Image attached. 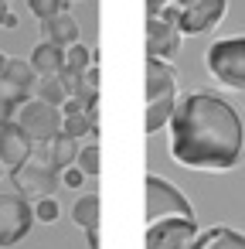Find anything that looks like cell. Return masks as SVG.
<instances>
[{"label": "cell", "instance_id": "cell-7", "mask_svg": "<svg viewBox=\"0 0 245 249\" xmlns=\"http://www.w3.org/2000/svg\"><path fill=\"white\" fill-rule=\"evenodd\" d=\"M14 191L24 201H41V198H55V191L62 188V174L55 167H48L45 160H28L17 171H11Z\"/></svg>", "mask_w": 245, "mask_h": 249}, {"label": "cell", "instance_id": "cell-29", "mask_svg": "<svg viewBox=\"0 0 245 249\" xmlns=\"http://www.w3.org/2000/svg\"><path fill=\"white\" fill-rule=\"evenodd\" d=\"M11 11H7V4H0V28H4V18H7Z\"/></svg>", "mask_w": 245, "mask_h": 249}, {"label": "cell", "instance_id": "cell-23", "mask_svg": "<svg viewBox=\"0 0 245 249\" xmlns=\"http://www.w3.org/2000/svg\"><path fill=\"white\" fill-rule=\"evenodd\" d=\"M28 7H31V14L38 21H48V18L62 14V11H68V0H28Z\"/></svg>", "mask_w": 245, "mask_h": 249}, {"label": "cell", "instance_id": "cell-30", "mask_svg": "<svg viewBox=\"0 0 245 249\" xmlns=\"http://www.w3.org/2000/svg\"><path fill=\"white\" fill-rule=\"evenodd\" d=\"M0 178H4V164H0Z\"/></svg>", "mask_w": 245, "mask_h": 249}, {"label": "cell", "instance_id": "cell-20", "mask_svg": "<svg viewBox=\"0 0 245 249\" xmlns=\"http://www.w3.org/2000/svg\"><path fill=\"white\" fill-rule=\"evenodd\" d=\"M89 65H96V52H92V48H85L82 41L72 45V48H65V69H62V72H75V75H82Z\"/></svg>", "mask_w": 245, "mask_h": 249}, {"label": "cell", "instance_id": "cell-1", "mask_svg": "<svg viewBox=\"0 0 245 249\" xmlns=\"http://www.w3.org/2000/svg\"><path fill=\"white\" fill-rule=\"evenodd\" d=\"M170 157L191 171H231L245 157V120L218 92L180 96L170 116Z\"/></svg>", "mask_w": 245, "mask_h": 249}, {"label": "cell", "instance_id": "cell-18", "mask_svg": "<svg viewBox=\"0 0 245 249\" xmlns=\"http://www.w3.org/2000/svg\"><path fill=\"white\" fill-rule=\"evenodd\" d=\"M34 99H41V103H48V106L62 109V106H65V99H68V92H65V86H62V79H58V75H41V79L34 82Z\"/></svg>", "mask_w": 245, "mask_h": 249}, {"label": "cell", "instance_id": "cell-19", "mask_svg": "<svg viewBox=\"0 0 245 249\" xmlns=\"http://www.w3.org/2000/svg\"><path fill=\"white\" fill-rule=\"evenodd\" d=\"M24 99H31V96H28V92H21V89H14L11 82L0 79V123H11V120H14V113H17V106H21Z\"/></svg>", "mask_w": 245, "mask_h": 249}, {"label": "cell", "instance_id": "cell-5", "mask_svg": "<svg viewBox=\"0 0 245 249\" xmlns=\"http://www.w3.org/2000/svg\"><path fill=\"white\" fill-rule=\"evenodd\" d=\"M160 218H194V205L184 198V191L174 181L160 174H147V225Z\"/></svg>", "mask_w": 245, "mask_h": 249}, {"label": "cell", "instance_id": "cell-4", "mask_svg": "<svg viewBox=\"0 0 245 249\" xmlns=\"http://www.w3.org/2000/svg\"><path fill=\"white\" fill-rule=\"evenodd\" d=\"M204 65L214 82H221L225 89L245 92V35L211 41L204 52Z\"/></svg>", "mask_w": 245, "mask_h": 249}, {"label": "cell", "instance_id": "cell-21", "mask_svg": "<svg viewBox=\"0 0 245 249\" xmlns=\"http://www.w3.org/2000/svg\"><path fill=\"white\" fill-rule=\"evenodd\" d=\"M96 130H99V123H92L85 113H68V116H62V133L72 137V140H79V137H96Z\"/></svg>", "mask_w": 245, "mask_h": 249}, {"label": "cell", "instance_id": "cell-3", "mask_svg": "<svg viewBox=\"0 0 245 249\" xmlns=\"http://www.w3.org/2000/svg\"><path fill=\"white\" fill-rule=\"evenodd\" d=\"M177 103H180V92H177L174 65L160 62V58H147V120H143V130L157 133V130L170 126Z\"/></svg>", "mask_w": 245, "mask_h": 249}, {"label": "cell", "instance_id": "cell-31", "mask_svg": "<svg viewBox=\"0 0 245 249\" xmlns=\"http://www.w3.org/2000/svg\"><path fill=\"white\" fill-rule=\"evenodd\" d=\"M0 4H11V0H0Z\"/></svg>", "mask_w": 245, "mask_h": 249}, {"label": "cell", "instance_id": "cell-24", "mask_svg": "<svg viewBox=\"0 0 245 249\" xmlns=\"http://www.w3.org/2000/svg\"><path fill=\"white\" fill-rule=\"evenodd\" d=\"M31 208H34V222H45V225L58 222V215H62V205H58V198H41V201H34Z\"/></svg>", "mask_w": 245, "mask_h": 249}, {"label": "cell", "instance_id": "cell-11", "mask_svg": "<svg viewBox=\"0 0 245 249\" xmlns=\"http://www.w3.org/2000/svg\"><path fill=\"white\" fill-rule=\"evenodd\" d=\"M34 154V143L21 133V126L11 120V123H0V164L17 171L21 164H28Z\"/></svg>", "mask_w": 245, "mask_h": 249}, {"label": "cell", "instance_id": "cell-2", "mask_svg": "<svg viewBox=\"0 0 245 249\" xmlns=\"http://www.w3.org/2000/svg\"><path fill=\"white\" fill-rule=\"evenodd\" d=\"M228 0H147V18L174 24L180 35H204L221 24Z\"/></svg>", "mask_w": 245, "mask_h": 249}, {"label": "cell", "instance_id": "cell-22", "mask_svg": "<svg viewBox=\"0 0 245 249\" xmlns=\"http://www.w3.org/2000/svg\"><path fill=\"white\" fill-rule=\"evenodd\" d=\"M102 154H99V143H85L82 150H79V157H75V167L85 174V178H96L99 171H102Z\"/></svg>", "mask_w": 245, "mask_h": 249}, {"label": "cell", "instance_id": "cell-26", "mask_svg": "<svg viewBox=\"0 0 245 249\" xmlns=\"http://www.w3.org/2000/svg\"><path fill=\"white\" fill-rule=\"evenodd\" d=\"M85 239H89V249H99V229L96 232H85Z\"/></svg>", "mask_w": 245, "mask_h": 249}, {"label": "cell", "instance_id": "cell-14", "mask_svg": "<svg viewBox=\"0 0 245 249\" xmlns=\"http://www.w3.org/2000/svg\"><path fill=\"white\" fill-rule=\"evenodd\" d=\"M28 62H31V69L38 72V79H41V75H58V72L65 69V48H58V45H51V41H38Z\"/></svg>", "mask_w": 245, "mask_h": 249}, {"label": "cell", "instance_id": "cell-27", "mask_svg": "<svg viewBox=\"0 0 245 249\" xmlns=\"http://www.w3.org/2000/svg\"><path fill=\"white\" fill-rule=\"evenodd\" d=\"M7 62H11V55H7V52H0V79H4V69H7Z\"/></svg>", "mask_w": 245, "mask_h": 249}, {"label": "cell", "instance_id": "cell-6", "mask_svg": "<svg viewBox=\"0 0 245 249\" xmlns=\"http://www.w3.org/2000/svg\"><path fill=\"white\" fill-rule=\"evenodd\" d=\"M14 123L21 126V133L31 140V143H51L58 133H62V109L41 103V99H24L14 113Z\"/></svg>", "mask_w": 245, "mask_h": 249}, {"label": "cell", "instance_id": "cell-28", "mask_svg": "<svg viewBox=\"0 0 245 249\" xmlns=\"http://www.w3.org/2000/svg\"><path fill=\"white\" fill-rule=\"evenodd\" d=\"M17 24H21L17 14H7V18H4V28H17Z\"/></svg>", "mask_w": 245, "mask_h": 249}, {"label": "cell", "instance_id": "cell-15", "mask_svg": "<svg viewBox=\"0 0 245 249\" xmlns=\"http://www.w3.org/2000/svg\"><path fill=\"white\" fill-rule=\"evenodd\" d=\"M79 150H82V147H79V140H72V137L58 133V137H55L51 143H45V157H41V160H45L48 167H55V171L62 174L65 167H72V164H75Z\"/></svg>", "mask_w": 245, "mask_h": 249}, {"label": "cell", "instance_id": "cell-8", "mask_svg": "<svg viewBox=\"0 0 245 249\" xmlns=\"http://www.w3.org/2000/svg\"><path fill=\"white\" fill-rule=\"evenodd\" d=\"M34 225V208L21 195H0V246L21 242Z\"/></svg>", "mask_w": 245, "mask_h": 249}, {"label": "cell", "instance_id": "cell-9", "mask_svg": "<svg viewBox=\"0 0 245 249\" xmlns=\"http://www.w3.org/2000/svg\"><path fill=\"white\" fill-rule=\"evenodd\" d=\"M197 235L194 218H160L147 225V249H191Z\"/></svg>", "mask_w": 245, "mask_h": 249}, {"label": "cell", "instance_id": "cell-17", "mask_svg": "<svg viewBox=\"0 0 245 249\" xmlns=\"http://www.w3.org/2000/svg\"><path fill=\"white\" fill-rule=\"evenodd\" d=\"M4 82H11L14 89L21 92H34V82H38V72L31 69V62H21V58H11L7 69H4Z\"/></svg>", "mask_w": 245, "mask_h": 249}, {"label": "cell", "instance_id": "cell-10", "mask_svg": "<svg viewBox=\"0 0 245 249\" xmlns=\"http://www.w3.org/2000/svg\"><path fill=\"white\" fill-rule=\"evenodd\" d=\"M180 41H184V35H180L174 24L157 21V18H147V58L170 62V58L180 52Z\"/></svg>", "mask_w": 245, "mask_h": 249}, {"label": "cell", "instance_id": "cell-16", "mask_svg": "<svg viewBox=\"0 0 245 249\" xmlns=\"http://www.w3.org/2000/svg\"><path fill=\"white\" fill-rule=\"evenodd\" d=\"M72 222H75L79 229H85V232H96V229H99V195H96V191L75 198V205H72Z\"/></svg>", "mask_w": 245, "mask_h": 249}, {"label": "cell", "instance_id": "cell-12", "mask_svg": "<svg viewBox=\"0 0 245 249\" xmlns=\"http://www.w3.org/2000/svg\"><path fill=\"white\" fill-rule=\"evenodd\" d=\"M41 35H45L41 41H51L58 48H72V45H79V21L68 11H62V14L41 21Z\"/></svg>", "mask_w": 245, "mask_h": 249}, {"label": "cell", "instance_id": "cell-25", "mask_svg": "<svg viewBox=\"0 0 245 249\" xmlns=\"http://www.w3.org/2000/svg\"><path fill=\"white\" fill-rule=\"evenodd\" d=\"M82 181H85V174H82L75 164L62 171V184H65V188H82Z\"/></svg>", "mask_w": 245, "mask_h": 249}, {"label": "cell", "instance_id": "cell-13", "mask_svg": "<svg viewBox=\"0 0 245 249\" xmlns=\"http://www.w3.org/2000/svg\"><path fill=\"white\" fill-rule=\"evenodd\" d=\"M191 249H245V232L228 229V225H214V229H204Z\"/></svg>", "mask_w": 245, "mask_h": 249}]
</instances>
